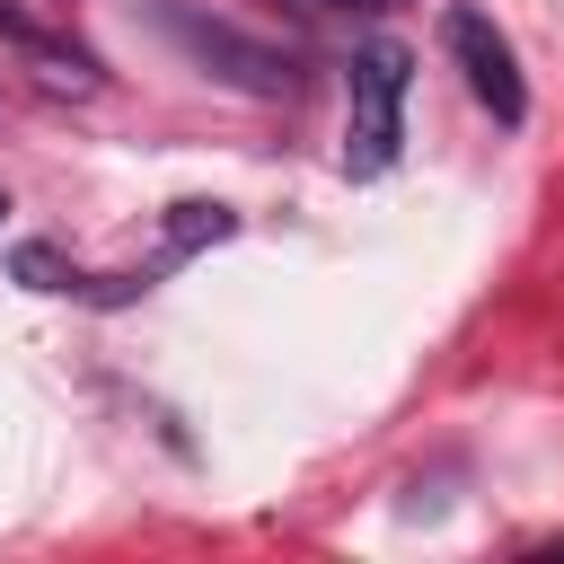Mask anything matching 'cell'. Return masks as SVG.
<instances>
[{
    "instance_id": "obj_5",
    "label": "cell",
    "mask_w": 564,
    "mask_h": 564,
    "mask_svg": "<svg viewBox=\"0 0 564 564\" xmlns=\"http://www.w3.org/2000/svg\"><path fill=\"white\" fill-rule=\"evenodd\" d=\"M9 273H18L26 291H88V273H79V264H62V256H53L44 238H26V247L9 256Z\"/></svg>"
},
{
    "instance_id": "obj_3",
    "label": "cell",
    "mask_w": 564,
    "mask_h": 564,
    "mask_svg": "<svg viewBox=\"0 0 564 564\" xmlns=\"http://www.w3.org/2000/svg\"><path fill=\"white\" fill-rule=\"evenodd\" d=\"M167 26H176V44H185L194 62H229L220 79H238V88H256V97H282V88H291V62H282L273 44H256V35H238V26H212V18H194V9H167Z\"/></svg>"
},
{
    "instance_id": "obj_4",
    "label": "cell",
    "mask_w": 564,
    "mask_h": 564,
    "mask_svg": "<svg viewBox=\"0 0 564 564\" xmlns=\"http://www.w3.org/2000/svg\"><path fill=\"white\" fill-rule=\"evenodd\" d=\"M229 229H238L229 203H176V212H167V264H185L194 247H212V238H229Z\"/></svg>"
},
{
    "instance_id": "obj_1",
    "label": "cell",
    "mask_w": 564,
    "mask_h": 564,
    "mask_svg": "<svg viewBox=\"0 0 564 564\" xmlns=\"http://www.w3.org/2000/svg\"><path fill=\"white\" fill-rule=\"evenodd\" d=\"M405 79H414V53H405L397 35H379V44L352 53L344 176H379V167H397V150H405Z\"/></svg>"
},
{
    "instance_id": "obj_7",
    "label": "cell",
    "mask_w": 564,
    "mask_h": 564,
    "mask_svg": "<svg viewBox=\"0 0 564 564\" xmlns=\"http://www.w3.org/2000/svg\"><path fill=\"white\" fill-rule=\"evenodd\" d=\"M0 220H9V194H0Z\"/></svg>"
},
{
    "instance_id": "obj_2",
    "label": "cell",
    "mask_w": 564,
    "mask_h": 564,
    "mask_svg": "<svg viewBox=\"0 0 564 564\" xmlns=\"http://www.w3.org/2000/svg\"><path fill=\"white\" fill-rule=\"evenodd\" d=\"M441 44H449L458 79L476 88V106H485L494 123H520V115H529V79H520V53H511V35H502L485 9H449V18H441Z\"/></svg>"
},
{
    "instance_id": "obj_6",
    "label": "cell",
    "mask_w": 564,
    "mask_h": 564,
    "mask_svg": "<svg viewBox=\"0 0 564 564\" xmlns=\"http://www.w3.org/2000/svg\"><path fill=\"white\" fill-rule=\"evenodd\" d=\"M317 9H352V0H317Z\"/></svg>"
}]
</instances>
